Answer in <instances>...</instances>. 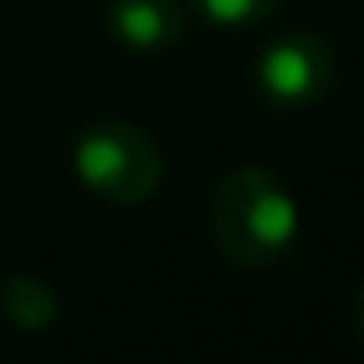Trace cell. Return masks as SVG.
Wrapping results in <instances>:
<instances>
[{
    "label": "cell",
    "instance_id": "6da1fadb",
    "mask_svg": "<svg viewBox=\"0 0 364 364\" xmlns=\"http://www.w3.org/2000/svg\"><path fill=\"white\" fill-rule=\"evenodd\" d=\"M210 236L240 270L279 266L300 236V206L291 189L257 163L232 167L210 193Z\"/></svg>",
    "mask_w": 364,
    "mask_h": 364
},
{
    "label": "cell",
    "instance_id": "7a4b0ae2",
    "mask_svg": "<svg viewBox=\"0 0 364 364\" xmlns=\"http://www.w3.org/2000/svg\"><path fill=\"white\" fill-rule=\"evenodd\" d=\"M77 180L103 202L141 206L163 185V154L159 146L129 120H99L77 137L73 150Z\"/></svg>",
    "mask_w": 364,
    "mask_h": 364
},
{
    "label": "cell",
    "instance_id": "3957f363",
    "mask_svg": "<svg viewBox=\"0 0 364 364\" xmlns=\"http://www.w3.org/2000/svg\"><path fill=\"white\" fill-rule=\"evenodd\" d=\"M334 73H338V60H334V48L321 35L287 31V35H279L274 43L262 48L257 69H253V86L270 107L300 112V107H313L330 95Z\"/></svg>",
    "mask_w": 364,
    "mask_h": 364
},
{
    "label": "cell",
    "instance_id": "277c9868",
    "mask_svg": "<svg viewBox=\"0 0 364 364\" xmlns=\"http://www.w3.org/2000/svg\"><path fill=\"white\" fill-rule=\"evenodd\" d=\"M112 39L129 52H167L185 35V9L180 0H112L107 14Z\"/></svg>",
    "mask_w": 364,
    "mask_h": 364
},
{
    "label": "cell",
    "instance_id": "5b68a950",
    "mask_svg": "<svg viewBox=\"0 0 364 364\" xmlns=\"http://www.w3.org/2000/svg\"><path fill=\"white\" fill-rule=\"evenodd\" d=\"M0 309H5V317L22 330H43L52 317H56V291L39 279H9L5 287H0Z\"/></svg>",
    "mask_w": 364,
    "mask_h": 364
},
{
    "label": "cell",
    "instance_id": "8992f818",
    "mask_svg": "<svg viewBox=\"0 0 364 364\" xmlns=\"http://www.w3.org/2000/svg\"><path fill=\"white\" fill-rule=\"evenodd\" d=\"M193 5L215 22V26H228V31H240V26H257L266 18H274L283 9V0H193Z\"/></svg>",
    "mask_w": 364,
    "mask_h": 364
},
{
    "label": "cell",
    "instance_id": "52a82bcc",
    "mask_svg": "<svg viewBox=\"0 0 364 364\" xmlns=\"http://www.w3.org/2000/svg\"><path fill=\"white\" fill-rule=\"evenodd\" d=\"M351 326H355V334H360V343H364V283H360L355 296H351Z\"/></svg>",
    "mask_w": 364,
    "mask_h": 364
}]
</instances>
